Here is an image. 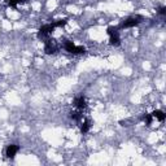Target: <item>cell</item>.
<instances>
[{"label": "cell", "mask_w": 166, "mask_h": 166, "mask_svg": "<svg viewBox=\"0 0 166 166\" xmlns=\"http://www.w3.org/2000/svg\"><path fill=\"white\" fill-rule=\"evenodd\" d=\"M55 29V26L52 24H48V25H43L40 29H39V32H38V36L39 38H43V36H46L48 34H51V32L53 31Z\"/></svg>", "instance_id": "obj_4"}, {"label": "cell", "mask_w": 166, "mask_h": 166, "mask_svg": "<svg viewBox=\"0 0 166 166\" xmlns=\"http://www.w3.org/2000/svg\"><path fill=\"white\" fill-rule=\"evenodd\" d=\"M158 13H160V14H165V13H166V8H165V7H160V8H158Z\"/></svg>", "instance_id": "obj_14"}, {"label": "cell", "mask_w": 166, "mask_h": 166, "mask_svg": "<svg viewBox=\"0 0 166 166\" xmlns=\"http://www.w3.org/2000/svg\"><path fill=\"white\" fill-rule=\"evenodd\" d=\"M90 121H85V122H83L82 123V127H81V131H82V134H86V132L88 131V130H90Z\"/></svg>", "instance_id": "obj_9"}, {"label": "cell", "mask_w": 166, "mask_h": 166, "mask_svg": "<svg viewBox=\"0 0 166 166\" xmlns=\"http://www.w3.org/2000/svg\"><path fill=\"white\" fill-rule=\"evenodd\" d=\"M56 49H57L56 44H55L52 40H47L46 42V46H44V51H46V53L52 55V53L56 52Z\"/></svg>", "instance_id": "obj_6"}, {"label": "cell", "mask_w": 166, "mask_h": 166, "mask_svg": "<svg viewBox=\"0 0 166 166\" xmlns=\"http://www.w3.org/2000/svg\"><path fill=\"white\" fill-rule=\"evenodd\" d=\"M144 121H145V123L149 126L152 123V114H145L144 115Z\"/></svg>", "instance_id": "obj_12"}, {"label": "cell", "mask_w": 166, "mask_h": 166, "mask_svg": "<svg viewBox=\"0 0 166 166\" xmlns=\"http://www.w3.org/2000/svg\"><path fill=\"white\" fill-rule=\"evenodd\" d=\"M66 22H68V20L66 18H64V20H58L57 22H53V26L55 27H58V26H64V25H66Z\"/></svg>", "instance_id": "obj_10"}, {"label": "cell", "mask_w": 166, "mask_h": 166, "mask_svg": "<svg viewBox=\"0 0 166 166\" xmlns=\"http://www.w3.org/2000/svg\"><path fill=\"white\" fill-rule=\"evenodd\" d=\"M108 34L110 36V44H112V46H119L121 40H119L117 29H115V27H108Z\"/></svg>", "instance_id": "obj_3"}, {"label": "cell", "mask_w": 166, "mask_h": 166, "mask_svg": "<svg viewBox=\"0 0 166 166\" xmlns=\"http://www.w3.org/2000/svg\"><path fill=\"white\" fill-rule=\"evenodd\" d=\"M143 20L141 16H135V17H129L126 21L122 22V25H121L119 27L121 29H125V27H134L136 25L140 24V21Z\"/></svg>", "instance_id": "obj_2"}, {"label": "cell", "mask_w": 166, "mask_h": 166, "mask_svg": "<svg viewBox=\"0 0 166 166\" xmlns=\"http://www.w3.org/2000/svg\"><path fill=\"white\" fill-rule=\"evenodd\" d=\"M70 117L73 118V119H79L81 115H79V113H75V112L73 113V112H71V113H70Z\"/></svg>", "instance_id": "obj_13"}, {"label": "cell", "mask_w": 166, "mask_h": 166, "mask_svg": "<svg viewBox=\"0 0 166 166\" xmlns=\"http://www.w3.org/2000/svg\"><path fill=\"white\" fill-rule=\"evenodd\" d=\"M17 152H18V145L10 144V145L7 147V149H5V156H7L8 158H14Z\"/></svg>", "instance_id": "obj_5"}, {"label": "cell", "mask_w": 166, "mask_h": 166, "mask_svg": "<svg viewBox=\"0 0 166 166\" xmlns=\"http://www.w3.org/2000/svg\"><path fill=\"white\" fill-rule=\"evenodd\" d=\"M64 47H65V49L69 53H73V55H81V53H85L86 52V48L85 47L75 46V44L73 42H70V40H66Z\"/></svg>", "instance_id": "obj_1"}, {"label": "cell", "mask_w": 166, "mask_h": 166, "mask_svg": "<svg viewBox=\"0 0 166 166\" xmlns=\"http://www.w3.org/2000/svg\"><path fill=\"white\" fill-rule=\"evenodd\" d=\"M25 0H8V3H9V5L10 7H16L18 3H24Z\"/></svg>", "instance_id": "obj_11"}, {"label": "cell", "mask_w": 166, "mask_h": 166, "mask_svg": "<svg viewBox=\"0 0 166 166\" xmlns=\"http://www.w3.org/2000/svg\"><path fill=\"white\" fill-rule=\"evenodd\" d=\"M152 117H156L158 121H165V113L162 112V110H154V112L152 113Z\"/></svg>", "instance_id": "obj_8"}, {"label": "cell", "mask_w": 166, "mask_h": 166, "mask_svg": "<svg viewBox=\"0 0 166 166\" xmlns=\"http://www.w3.org/2000/svg\"><path fill=\"white\" fill-rule=\"evenodd\" d=\"M74 105L78 109H85L86 108V100H85V97H83V96L77 97L75 100H74Z\"/></svg>", "instance_id": "obj_7"}]
</instances>
